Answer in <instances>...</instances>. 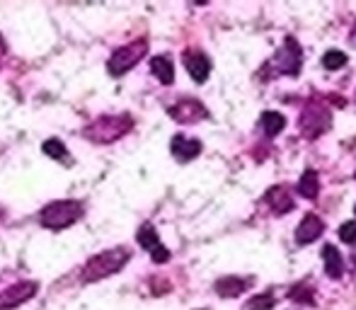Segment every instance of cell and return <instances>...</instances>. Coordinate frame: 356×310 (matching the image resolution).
I'll use <instances>...</instances> for the list:
<instances>
[{
  "label": "cell",
  "instance_id": "1",
  "mask_svg": "<svg viewBox=\"0 0 356 310\" xmlns=\"http://www.w3.org/2000/svg\"><path fill=\"white\" fill-rule=\"evenodd\" d=\"M131 129L134 117H129V114H102L83 129V136L92 143H114L122 136H127Z\"/></svg>",
  "mask_w": 356,
  "mask_h": 310
},
{
  "label": "cell",
  "instance_id": "2",
  "mask_svg": "<svg viewBox=\"0 0 356 310\" xmlns=\"http://www.w3.org/2000/svg\"><path fill=\"white\" fill-rule=\"evenodd\" d=\"M131 259V252L127 247H112L104 250V252L95 254L83 269V282H99V279H107L112 274L122 272L127 267V262Z\"/></svg>",
  "mask_w": 356,
  "mask_h": 310
},
{
  "label": "cell",
  "instance_id": "3",
  "mask_svg": "<svg viewBox=\"0 0 356 310\" xmlns=\"http://www.w3.org/2000/svg\"><path fill=\"white\" fill-rule=\"evenodd\" d=\"M83 204L73 202V199H63V202H51L49 206L42 209L39 213V223L49 231H63V228L73 226L75 221L83 218Z\"/></svg>",
  "mask_w": 356,
  "mask_h": 310
},
{
  "label": "cell",
  "instance_id": "4",
  "mask_svg": "<svg viewBox=\"0 0 356 310\" xmlns=\"http://www.w3.org/2000/svg\"><path fill=\"white\" fill-rule=\"evenodd\" d=\"M145 54H148V39H136V42L117 49V51L112 54V58L107 61V73L114 78H122L124 73H129L134 66H138V61H141Z\"/></svg>",
  "mask_w": 356,
  "mask_h": 310
},
{
  "label": "cell",
  "instance_id": "5",
  "mask_svg": "<svg viewBox=\"0 0 356 310\" xmlns=\"http://www.w3.org/2000/svg\"><path fill=\"white\" fill-rule=\"evenodd\" d=\"M298 127L305 138H318L320 133L330 129V109L323 107L320 102H310L300 114Z\"/></svg>",
  "mask_w": 356,
  "mask_h": 310
},
{
  "label": "cell",
  "instance_id": "6",
  "mask_svg": "<svg viewBox=\"0 0 356 310\" xmlns=\"http://www.w3.org/2000/svg\"><path fill=\"white\" fill-rule=\"evenodd\" d=\"M300 61H303V51H300L298 42H296L293 37H286L284 47L279 49V54L274 56V66H277V71L286 73V76H298Z\"/></svg>",
  "mask_w": 356,
  "mask_h": 310
},
{
  "label": "cell",
  "instance_id": "7",
  "mask_svg": "<svg viewBox=\"0 0 356 310\" xmlns=\"http://www.w3.org/2000/svg\"><path fill=\"white\" fill-rule=\"evenodd\" d=\"M168 112H170V117L179 124H197V122H202V119L209 117V109L204 107L199 99H192V97L179 99V102L172 104Z\"/></svg>",
  "mask_w": 356,
  "mask_h": 310
},
{
  "label": "cell",
  "instance_id": "8",
  "mask_svg": "<svg viewBox=\"0 0 356 310\" xmlns=\"http://www.w3.org/2000/svg\"><path fill=\"white\" fill-rule=\"evenodd\" d=\"M39 284L37 282H19V284H13L10 288L0 291V310H13L22 303H27L29 298H34L37 293Z\"/></svg>",
  "mask_w": 356,
  "mask_h": 310
},
{
  "label": "cell",
  "instance_id": "9",
  "mask_svg": "<svg viewBox=\"0 0 356 310\" xmlns=\"http://www.w3.org/2000/svg\"><path fill=\"white\" fill-rule=\"evenodd\" d=\"M136 240H138V245H141V247L148 250L150 259H153L155 264H165L170 259V250L165 247V245H160L158 233H155V228L150 226V223H143V226L138 228Z\"/></svg>",
  "mask_w": 356,
  "mask_h": 310
},
{
  "label": "cell",
  "instance_id": "10",
  "mask_svg": "<svg viewBox=\"0 0 356 310\" xmlns=\"http://www.w3.org/2000/svg\"><path fill=\"white\" fill-rule=\"evenodd\" d=\"M184 68L197 83H204L211 73V63H209L207 54L202 51H184Z\"/></svg>",
  "mask_w": 356,
  "mask_h": 310
},
{
  "label": "cell",
  "instance_id": "11",
  "mask_svg": "<svg viewBox=\"0 0 356 310\" xmlns=\"http://www.w3.org/2000/svg\"><path fill=\"white\" fill-rule=\"evenodd\" d=\"M323 228H325L323 221H320L315 213H308V216L298 223V228H296V243H298V245L315 243V240L323 235Z\"/></svg>",
  "mask_w": 356,
  "mask_h": 310
},
{
  "label": "cell",
  "instance_id": "12",
  "mask_svg": "<svg viewBox=\"0 0 356 310\" xmlns=\"http://www.w3.org/2000/svg\"><path fill=\"white\" fill-rule=\"evenodd\" d=\"M170 151H172V155L179 163H189V160H194L202 153V143H199L197 138H187L177 133V136L172 138V143H170Z\"/></svg>",
  "mask_w": 356,
  "mask_h": 310
},
{
  "label": "cell",
  "instance_id": "13",
  "mask_svg": "<svg viewBox=\"0 0 356 310\" xmlns=\"http://www.w3.org/2000/svg\"><path fill=\"white\" fill-rule=\"evenodd\" d=\"M252 286V279H243V277H223L216 282V293L220 298H238L243 291Z\"/></svg>",
  "mask_w": 356,
  "mask_h": 310
},
{
  "label": "cell",
  "instance_id": "14",
  "mask_svg": "<svg viewBox=\"0 0 356 310\" xmlns=\"http://www.w3.org/2000/svg\"><path fill=\"white\" fill-rule=\"evenodd\" d=\"M264 202L269 204V209H272L277 216L289 213L291 209H293V197H291L286 187H272L267 194H264Z\"/></svg>",
  "mask_w": 356,
  "mask_h": 310
},
{
  "label": "cell",
  "instance_id": "15",
  "mask_svg": "<svg viewBox=\"0 0 356 310\" xmlns=\"http://www.w3.org/2000/svg\"><path fill=\"white\" fill-rule=\"evenodd\" d=\"M150 71H153V76L158 78L163 85H170L175 80V68H172V61H170L168 56L150 58Z\"/></svg>",
  "mask_w": 356,
  "mask_h": 310
},
{
  "label": "cell",
  "instance_id": "16",
  "mask_svg": "<svg viewBox=\"0 0 356 310\" xmlns=\"http://www.w3.org/2000/svg\"><path fill=\"white\" fill-rule=\"evenodd\" d=\"M323 259H325V272H327L330 277H332V279L342 277V254L337 252V247H334V245H325Z\"/></svg>",
  "mask_w": 356,
  "mask_h": 310
},
{
  "label": "cell",
  "instance_id": "17",
  "mask_svg": "<svg viewBox=\"0 0 356 310\" xmlns=\"http://www.w3.org/2000/svg\"><path fill=\"white\" fill-rule=\"evenodd\" d=\"M44 153L49 155L51 160H56V163H63V165H73V158L71 153H68V148L63 146L58 138H49V141H44Z\"/></svg>",
  "mask_w": 356,
  "mask_h": 310
},
{
  "label": "cell",
  "instance_id": "18",
  "mask_svg": "<svg viewBox=\"0 0 356 310\" xmlns=\"http://www.w3.org/2000/svg\"><path fill=\"white\" fill-rule=\"evenodd\" d=\"M298 192L303 194L305 199H315L320 192V179L315 170H305L303 177L298 179Z\"/></svg>",
  "mask_w": 356,
  "mask_h": 310
},
{
  "label": "cell",
  "instance_id": "19",
  "mask_svg": "<svg viewBox=\"0 0 356 310\" xmlns=\"http://www.w3.org/2000/svg\"><path fill=\"white\" fill-rule=\"evenodd\" d=\"M259 124H262L267 136H277V133L286 127V117L279 112H264L262 119H259Z\"/></svg>",
  "mask_w": 356,
  "mask_h": 310
},
{
  "label": "cell",
  "instance_id": "20",
  "mask_svg": "<svg viewBox=\"0 0 356 310\" xmlns=\"http://www.w3.org/2000/svg\"><path fill=\"white\" fill-rule=\"evenodd\" d=\"M344 63H347V54L337 51V49H332V51H327L323 56V66L327 68V71H337V68H342Z\"/></svg>",
  "mask_w": 356,
  "mask_h": 310
},
{
  "label": "cell",
  "instance_id": "21",
  "mask_svg": "<svg viewBox=\"0 0 356 310\" xmlns=\"http://www.w3.org/2000/svg\"><path fill=\"white\" fill-rule=\"evenodd\" d=\"M289 296L293 298L296 303H313V288L303 286V284H296V286L289 291Z\"/></svg>",
  "mask_w": 356,
  "mask_h": 310
},
{
  "label": "cell",
  "instance_id": "22",
  "mask_svg": "<svg viewBox=\"0 0 356 310\" xmlns=\"http://www.w3.org/2000/svg\"><path fill=\"white\" fill-rule=\"evenodd\" d=\"M274 308V296L272 293H259V296L250 298L248 310H272Z\"/></svg>",
  "mask_w": 356,
  "mask_h": 310
},
{
  "label": "cell",
  "instance_id": "23",
  "mask_svg": "<svg viewBox=\"0 0 356 310\" xmlns=\"http://www.w3.org/2000/svg\"><path fill=\"white\" fill-rule=\"evenodd\" d=\"M339 238H342V243L354 245L356 243V221L342 223V226H339Z\"/></svg>",
  "mask_w": 356,
  "mask_h": 310
},
{
  "label": "cell",
  "instance_id": "24",
  "mask_svg": "<svg viewBox=\"0 0 356 310\" xmlns=\"http://www.w3.org/2000/svg\"><path fill=\"white\" fill-rule=\"evenodd\" d=\"M5 54H8V44H5L3 34H0V68H3V61H5Z\"/></svg>",
  "mask_w": 356,
  "mask_h": 310
},
{
  "label": "cell",
  "instance_id": "25",
  "mask_svg": "<svg viewBox=\"0 0 356 310\" xmlns=\"http://www.w3.org/2000/svg\"><path fill=\"white\" fill-rule=\"evenodd\" d=\"M202 310H204V308H202Z\"/></svg>",
  "mask_w": 356,
  "mask_h": 310
}]
</instances>
